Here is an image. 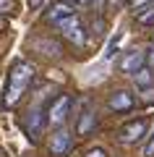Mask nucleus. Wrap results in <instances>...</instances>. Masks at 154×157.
Here are the masks:
<instances>
[{"label": "nucleus", "instance_id": "nucleus-1", "mask_svg": "<svg viewBox=\"0 0 154 157\" xmlns=\"http://www.w3.org/2000/svg\"><path fill=\"white\" fill-rule=\"evenodd\" d=\"M32 81H34V68L29 66V63H24V60L13 63L11 73H8L6 92H3V107H13L16 105V102L29 92Z\"/></svg>", "mask_w": 154, "mask_h": 157}, {"label": "nucleus", "instance_id": "nucleus-2", "mask_svg": "<svg viewBox=\"0 0 154 157\" xmlns=\"http://www.w3.org/2000/svg\"><path fill=\"white\" fill-rule=\"evenodd\" d=\"M55 29L60 32L63 39H68V42H71L73 47H84V45H86V29H84V24H81V18H78V13H73V16H68V18H63V21H58Z\"/></svg>", "mask_w": 154, "mask_h": 157}, {"label": "nucleus", "instance_id": "nucleus-3", "mask_svg": "<svg viewBox=\"0 0 154 157\" xmlns=\"http://www.w3.org/2000/svg\"><path fill=\"white\" fill-rule=\"evenodd\" d=\"M71 94H60L52 100V105L47 107V126L50 128H63V123L68 121V115H71Z\"/></svg>", "mask_w": 154, "mask_h": 157}, {"label": "nucleus", "instance_id": "nucleus-4", "mask_svg": "<svg viewBox=\"0 0 154 157\" xmlns=\"http://www.w3.org/2000/svg\"><path fill=\"white\" fill-rule=\"evenodd\" d=\"M146 134H149V121L146 118H136V121H128L118 131V141L120 144H138Z\"/></svg>", "mask_w": 154, "mask_h": 157}, {"label": "nucleus", "instance_id": "nucleus-5", "mask_svg": "<svg viewBox=\"0 0 154 157\" xmlns=\"http://www.w3.org/2000/svg\"><path fill=\"white\" fill-rule=\"evenodd\" d=\"M47 149H50L52 157H66L73 149V136L66 128H55L52 136H50V141H47Z\"/></svg>", "mask_w": 154, "mask_h": 157}, {"label": "nucleus", "instance_id": "nucleus-6", "mask_svg": "<svg viewBox=\"0 0 154 157\" xmlns=\"http://www.w3.org/2000/svg\"><path fill=\"white\" fill-rule=\"evenodd\" d=\"M73 13H76V6H73L71 0H55V3H52V6L44 11V21L55 26L58 21H63V18L73 16Z\"/></svg>", "mask_w": 154, "mask_h": 157}, {"label": "nucleus", "instance_id": "nucleus-7", "mask_svg": "<svg viewBox=\"0 0 154 157\" xmlns=\"http://www.w3.org/2000/svg\"><path fill=\"white\" fill-rule=\"evenodd\" d=\"M107 107L115 110V113H128V110L136 107V97H133V92H128V89H115L110 94V100H107Z\"/></svg>", "mask_w": 154, "mask_h": 157}, {"label": "nucleus", "instance_id": "nucleus-8", "mask_svg": "<svg viewBox=\"0 0 154 157\" xmlns=\"http://www.w3.org/2000/svg\"><path fill=\"white\" fill-rule=\"evenodd\" d=\"M144 66H146V55H144V50H128L126 55L120 58V71L128 73V76L138 73Z\"/></svg>", "mask_w": 154, "mask_h": 157}, {"label": "nucleus", "instance_id": "nucleus-9", "mask_svg": "<svg viewBox=\"0 0 154 157\" xmlns=\"http://www.w3.org/2000/svg\"><path fill=\"white\" fill-rule=\"evenodd\" d=\"M44 115H47V110L42 113L39 107H34V110L24 118V128L29 131V139H37V136L42 134V128L47 126V118H44Z\"/></svg>", "mask_w": 154, "mask_h": 157}, {"label": "nucleus", "instance_id": "nucleus-10", "mask_svg": "<svg viewBox=\"0 0 154 157\" xmlns=\"http://www.w3.org/2000/svg\"><path fill=\"white\" fill-rule=\"evenodd\" d=\"M94 128H97V113L86 105V110H84L81 115H78V121H76V134L78 136H89Z\"/></svg>", "mask_w": 154, "mask_h": 157}, {"label": "nucleus", "instance_id": "nucleus-11", "mask_svg": "<svg viewBox=\"0 0 154 157\" xmlns=\"http://www.w3.org/2000/svg\"><path fill=\"white\" fill-rule=\"evenodd\" d=\"M120 42H123V34L115 32L110 39H107V45H105V60H112L115 58V52L120 50Z\"/></svg>", "mask_w": 154, "mask_h": 157}, {"label": "nucleus", "instance_id": "nucleus-12", "mask_svg": "<svg viewBox=\"0 0 154 157\" xmlns=\"http://www.w3.org/2000/svg\"><path fill=\"white\" fill-rule=\"evenodd\" d=\"M136 21L141 24V26H154V3H149L141 11H136Z\"/></svg>", "mask_w": 154, "mask_h": 157}, {"label": "nucleus", "instance_id": "nucleus-13", "mask_svg": "<svg viewBox=\"0 0 154 157\" xmlns=\"http://www.w3.org/2000/svg\"><path fill=\"white\" fill-rule=\"evenodd\" d=\"M133 81H136V86H141V89L152 86V81H154V73H152V68H149V66H144L138 73H133Z\"/></svg>", "mask_w": 154, "mask_h": 157}, {"label": "nucleus", "instance_id": "nucleus-14", "mask_svg": "<svg viewBox=\"0 0 154 157\" xmlns=\"http://www.w3.org/2000/svg\"><path fill=\"white\" fill-rule=\"evenodd\" d=\"M39 50H44L47 58H58L60 55V45H58V42H50V39H42V42H39Z\"/></svg>", "mask_w": 154, "mask_h": 157}, {"label": "nucleus", "instance_id": "nucleus-15", "mask_svg": "<svg viewBox=\"0 0 154 157\" xmlns=\"http://www.w3.org/2000/svg\"><path fill=\"white\" fill-rule=\"evenodd\" d=\"M84 157H110V155H107V152L102 149V147H92V149H89Z\"/></svg>", "mask_w": 154, "mask_h": 157}, {"label": "nucleus", "instance_id": "nucleus-16", "mask_svg": "<svg viewBox=\"0 0 154 157\" xmlns=\"http://www.w3.org/2000/svg\"><path fill=\"white\" fill-rule=\"evenodd\" d=\"M144 157H154V131H152V136H149L146 147H144Z\"/></svg>", "mask_w": 154, "mask_h": 157}, {"label": "nucleus", "instance_id": "nucleus-17", "mask_svg": "<svg viewBox=\"0 0 154 157\" xmlns=\"http://www.w3.org/2000/svg\"><path fill=\"white\" fill-rule=\"evenodd\" d=\"M144 55H146V66H149V68H154V42L146 47V52H144Z\"/></svg>", "mask_w": 154, "mask_h": 157}, {"label": "nucleus", "instance_id": "nucleus-18", "mask_svg": "<svg viewBox=\"0 0 154 157\" xmlns=\"http://www.w3.org/2000/svg\"><path fill=\"white\" fill-rule=\"evenodd\" d=\"M149 3H154V0H131V8L133 11H141V8L149 6Z\"/></svg>", "mask_w": 154, "mask_h": 157}, {"label": "nucleus", "instance_id": "nucleus-19", "mask_svg": "<svg viewBox=\"0 0 154 157\" xmlns=\"http://www.w3.org/2000/svg\"><path fill=\"white\" fill-rule=\"evenodd\" d=\"M102 26H105V21H102V18H97V21L92 24V32H94V37H99V34H102Z\"/></svg>", "mask_w": 154, "mask_h": 157}, {"label": "nucleus", "instance_id": "nucleus-20", "mask_svg": "<svg viewBox=\"0 0 154 157\" xmlns=\"http://www.w3.org/2000/svg\"><path fill=\"white\" fill-rule=\"evenodd\" d=\"M144 102H154V86H146L144 89Z\"/></svg>", "mask_w": 154, "mask_h": 157}, {"label": "nucleus", "instance_id": "nucleus-21", "mask_svg": "<svg viewBox=\"0 0 154 157\" xmlns=\"http://www.w3.org/2000/svg\"><path fill=\"white\" fill-rule=\"evenodd\" d=\"M13 8V0H0V11H11Z\"/></svg>", "mask_w": 154, "mask_h": 157}, {"label": "nucleus", "instance_id": "nucleus-22", "mask_svg": "<svg viewBox=\"0 0 154 157\" xmlns=\"http://www.w3.org/2000/svg\"><path fill=\"white\" fill-rule=\"evenodd\" d=\"M39 3H42V0H29V8H37Z\"/></svg>", "mask_w": 154, "mask_h": 157}, {"label": "nucleus", "instance_id": "nucleus-23", "mask_svg": "<svg viewBox=\"0 0 154 157\" xmlns=\"http://www.w3.org/2000/svg\"><path fill=\"white\" fill-rule=\"evenodd\" d=\"M78 3H94V0H78Z\"/></svg>", "mask_w": 154, "mask_h": 157}]
</instances>
